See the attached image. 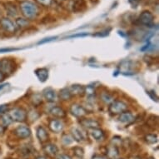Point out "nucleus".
<instances>
[{"label":"nucleus","instance_id":"obj_1","mask_svg":"<svg viewBox=\"0 0 159 159\" xmlns=\"http://www.w3.org/2000/svg\"><path fill=\"white\" fill-rule=\"evenodd\" d=\"M20 9L22 14L28 20L35 19L39 14V6L31 1H27V0L23 1L20 3Z\"/></svg>","mask_w":159,"mask_h":159},{"label":"nucleus","instance_id":"obj_2","mask_svg":"<svg viewBox=\"0 0 159 159\" xmlns=\"http://www.w3.org/2000/svg\"><path fill=\"white\" fill-rule=\"evenodd\" d=\"M8 115L12 120L14 122H18V123H23L24 121H26L28 117L27 112L21 107H15V108L11 109L8 112Z\"/></svg>","mask_w":159,"mask_h":159},{"label":"nucleus","instance_id":"obj_3","mask_svg":"<svg viewBox=\"0 0 159 159\" xmlns=\"http://www.w3.org/2000/svg\"><path fill=\"white\" fill-rule=\"evenodd\" d=\"M127 109H128V104L123 101H120V100L112 101L108 107L109 112L113 115L121 114L123 112L127 111Z\"/></svg>","mask_w":159,"mask_h":159},{"label":"nucleus","instance_id":"obj_4","mask_svg":"<svg viewBox=\"0 0 159 159\" xmlns=\"http://www.w3.org/2000/svg\"><path fill=\"white\" fill-rule=\"evenodd\" d=\"M138 24L146 27H152L154 23V15L148 10H144L137 19Z\"/></svg>","mask_w":159,"mask_h":159},{"label":"nucleus","instance_id":"obj_5","mask_svg":"<svg viewBox=\"0 0 159 159\" xmlns=\"http://www.w3.org/2000/svg\"><path fill=\"white\" fill-rule=\"evenodd\" d=\"M16 63L12 59H3L0 61V69L4 75H10L15 71Z\"/></svg>","mask_w":159,"mask_h":159},{"label":"nucleus","instance_id":"obj_6","mask_svg":"<svg viewBox=\"0 0 159 159\" xmlns=\"http://www.w3.org/2000/svg\"><path fill=\"white\" fill-rule=\"evenodd\" d=\"M70 112L73 116L78 118H83L89 113V112L83 106L77 104V103H73L71 105Z\"/></svg>","mask_w":159,"mask_h":159},{"label":"nucleus","instance_id":"obj_7","mask_svg":"<svg viewBox=\"0 0 159 159\" xmlns=\"http://www.w3.org/2000/svg\"><path fill=\"white\" fill-rule=\"evenodd\" d=\"M13 133L20 139H25V138H29L31 136V130L26 125L18 126L14 129Z\"/></svg>","mask_w":159,"mask_h":159},{"label":"nucleus","instance_id":"obj_8","mask_svg":"<svg viewBox=\"0 0 159 159\" xmlns=\"http://www.w3.org/2000/svg\"><path fill=\"white\" fill-rule=\"evenodd\" d=\"M0 24H1V27L3 28V30H5L6 32L10 33V34H13L17 29L15 24H13L12 20H10L8 18H2L0 20Z\"/></svg>","mask_w":159,"mask_h":159},{"label":"nucleus","instance_id":"obj_9","mask_svg":"<svg viewBox=\"0 0 159 159\" xmlns=\"http://www.w3.org/2000/svg\"><path fill=\"white\" fill-rule=\"evenodd\" d=\"M79 123L83 126L84 128L87 129H93V128H97L100 127V123L98 121L93 119V118H82L81 120L79 121Z\"/></svg>","mask_w":159,"mask_h":159},{"label":"nucleus","instance_id":"obj_10","mask_svg":"<svg viewBox=\"0 0 159 159\" xmlns=\"http://www.w3.org/2000/svg\"><path fill=\"white\" fill-rule=\"evenodd\" d=\"M70 8L74 13L82 12L86 8V2L85 0H72L70 3Z\"/></svg>","mask_w":159,"mask_h":159},{"label":"nucleus","instance_id":"obj_11","mask_svg":"<svg viewBox=\"0 0 159 159\" xmlns=\"http://www.w3.org/2000/svg\"><path fill=\"white\" fill-rule=\"evenodd\" d=\"M48 127H49V129L52 131V133H59L63 130L64 125H63V123L61 120H58V119H52L49 122Z\"/></svg>","mask_w":159,"mask_h":159},{"label":"nucleus","instance_id":"obj_12","mask_svg":"<svg viewBox=\"0 0 159 159\" xmlns=\"http://www.w3.org/2000/svg\"><path fill=\"white\" fill-rule=\"evenodd\" d=\"M43 96L44 98L48 102H54L57 100V94L55 92L54 89H52V88H46L43 89Z\"/></svg>","mask_w":159,"mask_h":159},{"label":"nucleus","instance_id":"obj_13","mask_svg":"<svg viewBox=\"0 0 159 159\" xmlns=\"http://www.w3.org/2000/svg\"><path fill=\"white\" fill-rule=\"evenodd\" d=\"M118 120L124 124H130V123H133L134 122L135 117L133 116V114L131 112L125 111L123 113H121L119 117H118Z\"/></svg>","mask_w":159,"mask_h":159},{"label":"nucleus","instance_id":"obj_14","mask_svg":"<svg viewBox=\"0 0 159 159\" xmlns=\"http://www.w3.org/2000/svg\"><path fill=\"white\" fill-rule=\"evenodd\" d=\"M36 135L39 142H41L43 143H46L48 140V133H47L46 129L43 127H42V126L38 127L36 131Z\"/></svg>","mask_w":159,"mask_h":159},{"label":"nucleus","instance_id":"obj_15","mask_svg":"<svg viewBox=\"0 0 159 159\" xmlns=\"http://www.w3.org/2000/svg\"><path fill=\"white\" fill-rule=\"evenodd\" d=\"M43 150L45 153L47 154L48 156L54 157L56 156L58 152V148L55 144L52 143H48L43 147Z\"/></svg>","mask_w":159,"mask_h":159},{"label":"nucleus","instance_id":"obj_16","mask_svg":"<svg viewBox=\"0 0 159 159\" xmlns=\"http://www.w3.org/2000/svg\"><path fill=\"white\" fill-rule=\"evenodd\" d=\"M34 73L36 74L37 78H39L40 82H45L48 78V70L46 68H38L34 71Z\"/></svg>","mask_w":159,"mask_h":159},{"label":"nucleus","instance_id":"obj_17","mask_svg":"<svg viewBox=\"0 0 159 159\" xmlns=\"http://www.w3.org/2000/svg\"><path fill=\"white\" fill-rule=\"evenodd\" d=\"M72 96H82L84 94L85 87L79 85V84H74L72 85L70 88H68Z\"/></svg>","mask_w":159,"mask_h":159},{"label":"nucleus","instance_id":"obj_18","mask_svg":"<svg viewBox=\"0 0 159 159\" xmlns=\"http://www.w3.org/2000/svg\"><path fill=\"white\" fill-rule=\"evenodd\" d=\"M89 133L96 141H101L104 138V132L101 128H97L89 129Z\"/></svg>","mask_w":159,"mask_h":159},{"label":"nucleus","instance_id":"obj_19","mask_svg":"<svg viewBox=\"0 0 159 159\" xmlns=\"http://www.w3.org/2000/svg\"><path fill=\"white\" fill-rule=\"evenodd\" d=\"M71 134L73 140H75L78 143H81L84 140V137L83 135V133L79 130L78 128H73L71 129Z\"/></svg>","mask_w":159,"mask_h":159},{"label":"nucleus","instance_id":"obj_20","mask_svg":"<svg viewBox=\"0 0 159 159\" xmlns=\"http://www.w3.org/2000/svg\"><path fill=\"white\" fill-rule=\"evenodd\" d=\"M50 113L52 115L53 117H57V118H63L66 117V112L62 108V107L56 106L53 107L52 109L50 110Z\"/></svg>","mask_w":159,"mask_h":159},{"label":"nucleus","instance_id":"obj_21","mask_svg":"<svg viewBox=\"0 0 159 159\" xmlns=\"http://www.w3.org/2000/svg\"><path fill=\"white\" fill-rule=\"evenodd\" d=\"M118 154H119V152H118V149H117V146H115L113 144L108 146L107 150V158L115 159L118 156Z\"/></svg>","mask_w":159,"mask_h":159},{"label":"nucleus","instance_id":"obj_22","mask_svg":"<svg viewBox=\"0 0 159 159\" xmlns=\"http://www.w3.org/2000/svg\"><path fill=\"white\" fill-rule=\"evenodd\" d=\"M59 98H60L62 100H63V101H68V100H70V99L73 98V96H72V94H71L68 88H64V89H63L62 90H60Z\"/></svg>","mask_w":159,"mask_h":159},{"label":"nucleus","instance_id":"obj_23","mask_svg":"<svg viewBox=\"0 0 159 159\" xmlns=\"http://www.w3.org/2000/svg\"><path fill=\"white\" fill-rule=\"evenodd\" d=\"M6 10H7V13H8L9 15L12 17H15L18 14V10L16 6L13 4V3H6Z\"/></svg>","mask_w":159,"mask_h":159},{"label":"nucleus","instance_id":"obj_24","mask_svg":"<svg viewBox=\"0 0 159 159\" xmlns=\"http://www.w3.org/2000/svg\"><path fill=\"white\" fill-rule=\"evenodd\" d=\"M1 123L2 124L1 125L3 126L4 128L5 127H8L11 124V123H13V120L11 119V117H9V115L8 114H3L2 115V117H1Z\"/></svg>","mask_w":159,"mask_h":159},{"label":"nucleus","instance_id":"obj_25","mask_svg":"<svg viewBox=\"0 0 159 159\" xmlns=\"http://www.w3.org/2000/svg\"><path fill=\"white\" fill-rule=\"evenodd\" d=\"M16 25L18 27V28H25V27H28L29 25V21L26 18H18L16 19Z\"/></svg>","mask_w":159,"mask_h":159},{"label":"nucleus","instance_id":"obj_26","mask_svg":"<svg viewBox=\"0 0 159 159\" xmlns=\"http://www.w3.org/2000/svg\"><path fill=\"white\" fill-rule=\"evenodd\" d=\"M145 141L148 144H155L157 143V136L156 134H147L145 136Z\"/></svg>","mask_w":159,"mask_h":159},{"label":"nucleus","instance_id":"obj_27","mask_svg":"<svg viewBox=\"0 0 159 159\" xmlns=\"http://www.w3.org/2000/svg\"><path fill=\"white\" fill-rule=\"evenodd\" d=\"M84 94H86L88 98H93L95 97V89L92 86L85 87V91H84Z\"/></svg>","mask_w":159,"mask_h":159},{"label":"nucleus","instance_id":"obj_28","mask_svg":"<svg viewBox=\"0 0 159 159\" xmlns=\"http://www.w3.org/2000/svg\"><path fill=\"white\" fill-rule=\"evenodd\" d=\"M73 150V153L77 157H79V158H83L84 156V150L83 148L81 147H75Z\"/></svg>","mask_w":159,"mask_h":159},{"label":"nucleus","instance_id":"obj_29","mask_svg":"<svg viewBox=\"0 0 159 159\" xmlns=\"http://www.w3.org/2000/svg\"><path fill=\"white\" fill-rule=\"evenodd\" d=\"M101 98H102V100L103 101V102H105V103H111V102L113 101V99H112V97L110 95V94H108L107 93H103L101 95Z\"/></svg>","mask_w":159,"mask_h":159},{"label":"nucleus","instance_id":"obj_30","mask_svg":"<svg viewBox=\"0 0 159 159\" xmlns=\"http://www.w3.org/2000/svg\"><path fill=\"white\" fill-rule=\"evenodd\" d=\"M32 102H33V104L35 105V106H38L42 102V96L39 93L34 94L33 98H32Z\"/></svg>","mask_w":159,"mask_h":159},{"label":"nucleus","instance_id":"obj_31","mask_svg":"<svg viewBox=\"0 0 159 159\" xmlns=\"http://www.w3.org/2000/svg\"><path fill=\"white\" fill-rule=\"evenodd\" d=\"M62 142L64 145H69L73 142V138L71 137L70 135H68V134H63V138H62Z\"/></svg>","mask_w":159,"mask_h":159},{"label":"nucleus","instance_id":"obj_32","mask_svg":"<svg viewBox=\"0 0 159 159\" xmlns=\"http://www.w3.org/2000/svg\"><path fill=\"white\" fill-rule=\"evenodd\" d=\"M36 2L39 3V5L43 7H50L53 3V0H36Z\"/></svg>","mask_w":159,"mask_h":159},{"label":"nucleus","instance_id":"obj_33","mask_svg":"<svg viewBox=\"0 0 159 159\" xmlns=\"http://www.w3.org/2000/svg\"><path fill=\"white\" fill-rule=\"evenodd\" d=\"M111 30H112V28H108V29H103V30H102V31L100 32H98L94 36L96 37H106L107 36V35H109V33L111 32Z\"/></svg>","mask_w":159,"mask_h":159},{"label":"nucleus","instance_id":"obj_34","mask_svg":"<svg viewBox=\"0 0 159 159\" xmlns=\"http://www.w3.org/2000/svg\"><path fill=\"white\" fill-rule=\"evenodd\" d=\"M90 34L89 33H87V32H83V33H78V34H73V35H70V36H68V39H75V38H84V37L89 36Z\"/></svg>","mask_w":159,"mask_h":159},{"label":"nucleus","instance_id":"obj_35","mask_svg":"<svg viewBox=\"0 0 159 159\" xmlns=\"http://www.w3.org/2000/svg\"><path fill=\"white\" fill-rule=\"evenodd\" d=\"M57 39V36L55 37H48V38H45V39H42V40H40L39 43H38V44H43V43H49L52 42L53 40H56Z\"/></svg>","mask_w":159,"mask_h":159},{"label":"nucleus","instance_id":"obj_36","mask_svg":"<svg viewBox=\"0 0 159 159\" xmlns=\"http://www.w3.org/2000/svg\"><path fill=\"white\" fill-rule=\"evenodd\" d=\"M8 110V104H2L0 105V114H4L5 112Z\"/></svg>","mask_w":159,"mask_h":159},{"label":"nucleus","instance_id":"obj_37","mask_svg":"<svg viewBox=\"0 0 159 159\" xmlns=\"http://www.w3.org/2000/svg\"><path fill=\"white\" fill-rule=\"evenodd\" d=\"M18 48H0V52H13V51H17Z\"/></svg>","mask_w":159,"mask_h":159},{"label":"nucleus","instance_id":"obj_38","mask_svg":"<svg viewBox=\"0 0 159 159\" xmlns=\"http://www.w3.org/2000/svg\"><path fill=\"white\" fill-rule=\"evenodd\" d=\"M143 0H128V2L131 3V5L133 6V8H137L139 3H141Z\"/></svg>","mask_w":159,"mask_h":159},{"label":"nucleus","instance_id":"obj_39","mask_svg":"<svg viewBox=\"0 0 159 159\" xmlns=\"http://www.w3.org/2000/svg\"><path fill=\"white\" fill-rule=\"evenodd\" d=\"M147 93H148V95L150 96V98H151L152 100H155L156 102H157V99H158V98H157V96L155 94V92L150 91V92H147Z\"/></svg>","mask_w":159,"mask_h":159},{"label":"nucleus","instance_id":"obj_40","mask_svg":"<svg viewBox=\"0 0 159 159\" xmlns=\"http://www.w3.org/2000/svg\"><path fill=\"white\" fill-rule=\"evenodd\" d=\"M57 159H73V158H72L69 155H68V154H61V155H59V156L57 157Z\"/></svg>","mask_w":159,"mask_h":159},{"label":"nucleus","instance_id":"obj_41","mask_svg":"<svg viewBox=\"0 0 159 159\" xmlns=\"http://www.w3.org/2000/svg\"><path fill=\"white\" fill-rule=\"evenodd\" d=\"M92 159H107V157H106L104 156H102V155H98V154H96V155H94L92 157Z\"/></svg>","mask_w":159,"mask_h":159},{"label":"nucleus","instance_id":"obj_42","mask_svg":"<svg viewBox=\"0 0 159 159\" xmlns=\"http://www.w3.org/2000/svg\"><path fill=\"white\" fill-rule=\"evenodd\" d=\"M4 78H5V75L0 71V82H3L4 80Z\"/></svg>","mask_w":159,"mask_h":159},{"label":"nucleus","instance_id":"obj_43","mask_svg":"<svg viewBox=\"0 0 159 159\" xmlns=\"http://www.w3.org/2000/svg\"><path fill=\"white\" fill-rule=\"evenodd\" d=\"M4 129H5V128L0 124V134H3V132H4Z\"/></svg>","mask_w":159,"mask_h":159},{"label":"nucleus","instance_id":"obj_44","mask_svg":"<svg viewBox=\"0 0 159 159\" xmlns=\"http://www.w3.org/2000/svg\"><path fill=\"white\" fill-rule=\"evenodd\" d=\"M35 159H47V157H46L45 156H39V157H37Z\"/></svg>","mask_w":159,"mask_h":159},{"label":"nucleus","instance_id":"obj_45","mask_svg":"<svg viewBox=\"0 0 159 159\" xmlns=\"http://www.w3.org/2000/svg\"><path fill=\"white\" fill-rule=\"evenodd\" d=\"M6 85H7V84H2V85H0V90H1L2 89H3Z\"/></svg>","mask_w":159,"mask_h":159},{"label":"nucleus","instance_id":"obj_46","mask_svg":"<svg viewBox=\"0 0 159 159\" xmlns=\"http://www.w3.org/2000/svg\"><path fill=\"white\" fill-rule=\"evenodd\" d=\"M57 2H59V3H61V2H63V1H64V0H56Z\"/></svg>","mask_w":159,"mask_h":159},{"label":"nucleus","instance_id":"obj_47","mask_svg":"<svg viewBox=\"0 0 159 159\" xmlns=\"http://www.w3.org/2000/svg\"><path fill=\"white\" fill-rule=\"evenodd\" d=\"M148 159H155V158H153V157H150V158H148Z\"/></svg>","mask_w":159,"mask_h":159},{"label":"nucleus","instance_id":"obj_48","mask_svg":"<svg viewBox=\"0 0 159 159\" xmlns=\"http://www.w3.org/2000/svg\"><path fill=\"white\" fill-rule=\"evenodd\" d=\"M120 159H122V158H120Z\"/></svg>","mask_w":159,"mask_h":159}]
</instances>
